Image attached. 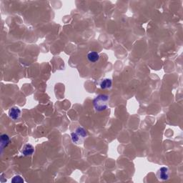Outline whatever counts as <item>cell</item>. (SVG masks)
Listing matches in <instances>:
<instances>
[{
    "mask_svg": "<svg viewBox=\"0 0 183 183\" xmlns=\"http://www.w3.org/2000/svg\"><path fill=\"white\" fill-rule=\"evenodd\" d=\"M109 100V97L107 94H100L96 97L93 100V105L95 110L97 112H102L107 109Z\"/></svg>",
    "mask_w": 183,
    "mask_h": 183,
    "instance_id": "6da1fadb",
    "label": "cell"
},
{
    "mask_svg": "<svg viewBox=\"0 0 183 183\" xmlns=\"http://www.w3.org/2000/svg\"><path fill=\"white\" fill-rule=\"evenodd\" d=\"M157 177L160 180H167L170 177V172L168 168L165 167H161L157 173Z\"/></svg>",
    "mask_w": 183,
    "mask_h": 183,
    "instance_id": "7a4b0ae2",
    "label": "cell"
},
{
    "mask_svg": "<svg viewBox=\"0 0 183 183\" xmlns=\"http://www.w3.org/2000/svg\"><path fill=\"white\" fill-rule=\"evenodd\" d=\"M21 115V111L17 107H12L11 109L9 111V116H10V118H12V120H17L20 117Z\"/></svg>",
    "mask_w": 183,
    "mask_h": 183,
    "instance_id": "3957f363",
    "label": "cell"
},
{
    "mask_svg": "<svg viewBox=\"0 0 183 183\" xmlns=\"http://www.w3.org/2000/svg\"><path fill=\"white\" fill-rule=\"evenodd\" d=\"M34 151V149L32 145H31V144H27L23 147L22 153L24 155V156H29V155H32Z\"/></svg>",
    "mask_w": 183,
    "mask_h": 183,
    "instance_id": "277c9868",
    "label": "cell"
},
{
    "mask_svg": "<svg viewBox=\"0 0 183 183\" xmlns=\"http://www.w3.org/2000/svg\"><path fill=\"white\" fill-rule=\"evenodd\" d=\"M87 59L89 62L94 63V62H97L99 60L100 56H99V54L97 52H90L89 53H88Z\"/></svg>",
    "mask_w": 183,
    "mask_h": 183,
    "instance_id": "5b68a950",
    "label": "cell"
},
{
    "mask_svg": "<svg viewBox=\"0 0 183 183\" xmlns=\"http://www.w3.org/2000/svg\"><path fill=\"white\" fill-rule=\"evenodd\" d=\"M112 82L110 79H105L100 82V87L103 89H108V88H110L112 87Z\"/></svg>",
    "mask_w": 183,
    "mask_h": 183,
    "instance_id": "8992f818",
    "label": "cell"
},
{
    "mask_svg": "<svg viewBox=\"0 0 183 183\" xmlns=\"http://www.w3.org/2000/svg\"><path fill=\"white\" fill-rule=\"evenodd\" d=\"M10 137L7 135H2L1 136V149L2 150L3 148L7 147L10 143Z\"/></svg>",
    "mask_w": 183,
    "mask_h": 183,
    "instance_id": "52a82bcc",
    "label": "cell"
},
{
    "mask_svg": "<svg viewBox=\"0 0 183 183\" xmlns=\"http://www.w3.org/2000/svg\"><path fill=\"white\" fill-rule=\"evenodd\" d=\"M76 133L82 138H85L87 136V132L83 127H78L76 130Z\"/></svg>",
    "mask_w": 183,
    "mask_h": 183,
    "instance_id": "ba28073f",
    "label": "cell"
},
{
    "mask_svg": "<svg viewBox=\"0 0 183 183\" xmlns=\"http://www.w3.org/2000/svg\"><path fill=\"white\" fill-rule=\"evenodd\" d=\"M71 135H72V140L73 142L75 143V144H78L80 141V137L79 136L76 132L75 133H72Z\"/></svg>",
    "mask_w": 183,
    "mask_h": 183,
    "instance_id": "9c48e42d",
    "label": "cell"
},
{
    "mask_svg": "<svg viewBox=\"0 0 183 183\" xmlns=\"http://www.w3.org/2000/svg\"><path fill=\"white\" fill-rule=\"evenodd\" d=\"M12 182H24V180H23V179L22 177H21L20 176H19V175H17V176H15L14 177L13 179L12 180Z\"/></svg>",
    "mask_w": 183,
    "mask_h": 183,
    "instance_id": "30bf717a",
    "label": "cell"
}]
</instances>
